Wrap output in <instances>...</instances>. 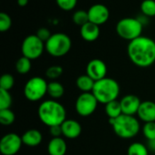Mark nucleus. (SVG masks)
Returning <instances> with one entry per match:
<instances>
[{
    "mask_svg": "<svg viewBox=\"0 0 155 155\" xmlns=\"http://www.w3.org/2000/svg\"><path fill=\"white\" fill-rule=\"evenodd\" d=\"M40 121L48 127L61 125L66 120V109L56 100H45L38 107Z\"/></svg>",
    "mask_w": 155,
    "mask_h": 155,
    "instance_id": "nucleus-2",
    "label": "nucleus"
},
{
    "mask_svg": "<svg viewBox=\"0 0 155 155\" xmlns=\"http://www.w3.org/2000/svg\"><path fill=\"white\" fill-rule=\"evenodd\" d=\"M49 155H65L67 152L66 142L62 137H54L50 140L47 145Z\"/></svg>",
    "mask_w": 155,
    "mask_h": 155,
    "instance_id": "nucleus-17",
    "label": "nucleus"
},
{
    "mask_svg": "<svg viewBox=\"0 0 155 155\" xmlns=\"http://www.w3.org/2000/svg\"><path fill=\"white\" fill-rule=\"evenodd\" d=\"M92 93L96 97L99 104H106L112 101L117 100L120 94V85L116 80L104 77L95 82Z\"/></svg>",
    "mask_w": 155,
    "mask_h": 155,
    "instance_id": "nucleus-4",
    "label": "nucleus"
},
{
    "mask_svg": "<svg viewBox=\"0 0 155 155\" xmlns=\"http://www.w3.org/2000/svg\"><path fill=\"white\" fill-rule=\"evenodd\" d=\"M109 124L112 125L114 134L123 139H132L135 137L140 130L141 125L134 115L121 114L114 119H109Z\"/></svg>",
    "mask_w": 155,
    "mask_h": 155,
    "instance_id": "nucleus-3",
    "label": "nucleus"
},
{
    "mask_svg": "<svg viewBox=\"0 0 155 155\" xmlns=\"http://www.w3.org/2000/svg\"><path fill=\"white\" fill-rule=\"evenodd\" d=\"M104 111L109 119H114L119 117L121 114H123L121 103L118 100H114L106 104L104 107Z\"/></svg>",
    "mask_w": 155,
    "mask_h": 155,
    "instance_id": "nucleus-21",
    "label": "nucleus"
},
{
    "mask_svg": "<svg viewBox=\"0 0 155 155\" xmlns=\"http://www.w3.org/2000/svg\"><path fill=\"white\" fill-rule=\"evenodd\" d=\"M47 94L54 100H57L63 97L64 94V87L57 81H52L48 83Z\"/></svg>",
    "mask_w": 155,
    "mask_h": 155,
    "instance_id": "nucleus-20",
    "label": "nucleus"
},
{
    "mask_svg": "<svg viewBox=\"0 0 155 155\" xmlns=\"http://www.w3.org/2000/svg\"><path fill=\"white\" fill-rule=\"evenodd\" d=\"M44 50H45V43L37 37L36 35H27L21 45V51L23 56L27 57L30 60H35L39 58Z\"/></svg>",
    "mask_w": 155,
    "mask_h": 155,
    "instance_id": "nucleus-8",
    "label": "nucleus"
},
{
    "mask_svg": "<svg viewBox=\"0 0 155 155\" xmlns=\"http://www.w3.org/2000/svg\"><path fill=\"white\" fill-rule=\"evenodd\" d=\"M89 22H92L97 25L105 24L110 16V11L108 7L103 4L93 5L88 9Z\"/></svg>",
    "mask_w": 155,
    "mask_h": 155,
    "instance_id": "nucleus-11",
    "label": "nucleus"
},
{
    "mask_svg": "<svg viewBox=\"0 0 155 155\" xmlns=\"http://www.w3.org/2000/svg\"><path fill=\"white\" fill-rule=\"evenodd\" d=\"M12 26V19L10 15L5 12L0 13V31L6 32Z\"/></svg>",
    "mask_w": 155,
    "mask_h": 155,
    "instance_id": "nucleus-31",
    "label": "nucleus"
},
{
    "mask_svg": "<svg viewBox=\"0 0 155 155\" xmlns=\"http://www.w3.org/2000/svg\"><path fill=\"white\" fill-rule=\"evenodd\" d=\"M49 134L53 136V138L61 137V135H63L61 125H54V126L49 127Z\"/></svg>",
    "mask_w": 155,
    "mask_h": 155,
    "instance_id": "nucleus-34",
    "label": "nucleus"
},
{
    "mask_svg": "<svg viewBox=\"0 0 155 155\" xmlns=\"http://www.w3.org/2000/svg\"><path fill=\"white\" fill-rule=\"evenodd\" d=\"M48 83L40 76L30 78L25 84L24 95L30 102H37L47 94Z\"/></svg>",
    "mask_w": 155,
    "mask_h": 155,
    "instance_id": "nucleus-7",
    "label": "nucleus"
},
{
    "mask_svg": "<svg viewBox=\"0 0 155 155\" xmlns=\"http://www.w3.org/2000/svg\"><path fill=\"white\" fill-rule=\"evenodd\" d=\"M127 155H149V150L143 143H134L129 145L127 149Z\"/></svg>",
    "mask_w": 155,
    "mask_h": 155,
    "instance_id": "nucleus-23",
    "label": "nucleus"
},
{
    "mask_svg": "<svg viewBox=\"0 0 155 155\" xmlns=\"http://www.w3.org/2000/svg\"><path fill=\"white\" fill-rule=\"evenodd\" d=\"M32 60L28 59L25 56H21L17 59L15 63V70L20 74H26L30 72L32 67Z\"/></svg>",
    "mask_w": 155,
    "mask_h": 155,
    "instance_id": "nucleus-22",
    "label": "nucleus"
},
{
    "mask_svg": "<svg viewBox=\"0 0 155 155\" xmlns=\"http://www.w3.org/2000/svg\"><path fill=\"white\" fill-rule=\"evenodd\" d=\"M73 21L75 25L79 26H83L84 25L89 22V15L88 12L85 10H77L73 14Z\"/></svg>",
    "mask_w": 155,
    "mask_h": 155,
    "instance_id": "nucleus-26",
    "label": "nucleus"
},
{
    "mask_svg": "<svg viewBox=\"0 0 155 155\" xmlns=\"http://www.w3.org/2000/svg\"><path fill=\"white\" fill-rule=\"evenodd\" d=\"M35 35H36L37 37H38L39 39H41L45 44V42H46V41L51 37V35H52L50 30H49L48 28H46V27H41V28H39V29L37 30V32H36Z\"/></svg>",
    "mask_w": 155,
    "mask_h": 155,
    "instance_id": "nucleus-33",
    "label": "nucleus"
},
{
    "mask_svg": "<svg viewBox=\"0 0 155 155\" xmlns=\"http://www.w3.org/2000/svg\"><path fill=\"white\" fill-rule=\"evenodd\" d=\"M45 51L54 57H62L68 54L72 47V41L69 35L64 33L52 34L45 42Z\"/></svg>",
    "mask_w": 155,
    "mask_h": 155,
    "instance_id": "nucleus-5",
    "label": "nucleus"
},
{
    "mask_svg": "<svg viewBox=\"0 0 155 155\" xmlns=\"http://www.w3.org/2000/svg\"><path fill=\"white\" fill-rule=\"evenodd\" d=\"M127 54L131 62L138 67H150L155 63V41L141 35L130 41L127 46Z\"/></svg>",
    "mask_w": 155,
    "mask_h": 155,
    "instance_id": "nucleus-1",
    "label": "nucleus"
},
{
    "mask_svg": "<svg viewBox=\"0 0 155 155\" xmlns=\"http://www.w3.org/2000/svg\"><path fill=\"white\" fill-rule=\"evenodd\" d=\"M63 136L67 139H76L82 134V125L79 122L73 119H66L62 124Z\"/></svg>",
    "mask_w": 155,
    "mask_h": 155,
    "instance_id": "nucleus-14",
    "label": "nucleus"
},
{
    "mask_svg": "<svg viewBox=\"0 0 155 155\" xmlns=\"http://www.w3.org/2000/svg\"><path fill=\"white\" fill-rule=\"evenodd\" d=\"M63 68L60 65H52L50 67L47 68L46 72H45V75L48 79L55 81L56 79H58L62 74H63Z\"/></svg>",
    "mask_w": 155,
    "mask_h": 155,
    "instance_id": "nucleus-29",
    "label": "nucleus"
},
{
    "mask_svg": "<svg viewBox=\"0 0 155 155\" xmlns=\"http://www.w3.org/2000/svg\"><path fill=\"white\" fill-rule=\"evenodd\" d=\"M80 34L82 38L86 42H94L98 39L100 35V27L99 25L88 22L87 24L84 25L80 28Z\"/></svg>",
    "mask_w": 155,
    "mask_h": 155,
    "instance_id": "nucleus-16",
    "label": "nucleus"
},
{
    "mask_svg": "<svg viewBox=\"0 0 155 155\" xmlns=\"http://www.w3.org/2000/svg\"><path fill=\"white\" fill-rule=\"evenodd\" d=\"M107 66L105 63L98 58L91 60L86 65V74L95 82L106 77Z\"/></svg>",
    "mask_w": 155,
    "mask_h": 155,
    "instance_id": "nucleus-12",
    "label": "nucleus"
},
{
    "mask_svg": "<svg viewBox=\"0 0 155 155\" xmlns=\"http://www.w3.org/2000/svg\"><path fill=\"white\" fill-rule=\"evenodd\" d=\"M29 0H17V4L19 6L21 7H24V6H26L27 4H28Z\"/></svg>",
    "mask_w": 155,
    "mask_h": 155,
    "instance_id": "nucleus-36",
    "label": "nucleus"
},
{
    "mask_svg": "<svg viewBox=\"0 0 155 155\" xmlns=\"http://www.w3.org/2000/svg\"><path fill=\"white\" fill-rule=\"evenodd\" d=\"M120 103H121L122 111L124 114L134 115V114H137L139 107L142 104V101L137 95L127 94L120 100Z\"/></svg>",
    "mask_w": 155,
    "mask_h": 155,
    "instance_id": "nucleus-13",
    "label": "nucleus"
},
{
    "mask_svg": "<svg viewBox=\"0 0 155 155\" xmlns=\"http://www.w3.org/2000/svg\"><path fill=\"white\" fill-rule=\"evenodd\" d=\"M98 100L91 93H82L75 101V111L77 114L83 117H87L92 115L97 109Z\"/></svg>",
    "mask_w": 155,
    "mask_h": 155,
    "instance_id": "nucleus-9",
    "label": "nucleus"
},
{
    "mask_svg": "<svg viewBox=\"0 0 155 155\" xmlns=\"http://www.w3.org/2000/svg\"><path fill=\"white\" fill-rule=\"evenodd\" d=\"M22 144V137L15 133H9L0 141V153L3 155H15L20 151Z\"/></svg>",
    "mask_w": 155,
    "mask_h": 155,
    "instance_id": "nucleus-10",
    "label": "nucleus"
},
{
    "mask_svg": "<svg viewBox=\"0 0 155 155\" xmlns=\"http://www.w3.org/2000/svg\"><path fill=\"white\" fill-rule=\"evenodd\" d=\"M137 115L143 123L155 122V103L153 101L142 102Z\"/></svg>",
    "mask_w": 155,
    "mask_h": 155,
    "instance_id": "nucleus-15",
    "label": "nucleus"
},
{
    "mask_svg": "<svg viewBox=\"0 0 155 155\" xmlns=\"http://www.w3.org/2000/svg\"><path fill=\"white\" fill-rule=\"evenodd\" d=\"M147 148L149 151L151 152H154L155 153V139L153 140H148V143H147Z\"/></svg>",
    "mask_w": 155,
    "mask_h": 155,
    "instance_id": "nucleus-35",
    "label": "nucleus"
},
{
    "mask_svg": "<svg viewBox=\"0 0 155 155\" xmlns=\"http://www.w3.org/2000/svg\"><path fill=\"white\" fill-rule=\"evenodd\" d=\"M15 84V78L10 74H5L0 78V89L9 91Z\"/></svg>",
    "mask_w": 155,
    "mask_h": 155,
    "instance_id": "nucleus-28",
    "label": "nucleus"
},
{
    "mask_svg": "<svg viewBox=\"0 0 155 155\" xmlns=\"http://www.w3.org/2000/svg\"><path fill=\"white\" fill-rule=\"evenodd\" d=\"M12 104V96L9 91L0 89V110L10 109Z\"/></svg>",
    "mask_w": 155,
    "mask_h": 155,
    "instance_id": "nucleus-27",
    "label": "nucleus"
},
{
    "mask_svg": "<svg viewBox=\"0 0 155 155\" xmlns=\"http://www.w3.org/2000/svg\"><path fill=\"white\" fill-rule=\"evenodd\" d=\"M55 2L59 8L64 11H71L77 5V0H55Z\"/></svg>",
    "mask_w": 155,
    "mask_h": 155,
    "instance_id": "nucleus-32",
    "label": "nucleus"
},
{
    "mask_svg": "<svg viewBox=\"0 0 155 155\" xmlns=\"http://www.w3.org/2000/svg\"><path fill=\"white\" fill-rule=\"evenodd\" d=\"M23 143L29 147L38 146L43 141V135L40 131L36 129H30L24 133L22 135Z\"/></svg>",
    "mask_w": 155,
    "mask_h": 155,
    "instance_id": "nucleus-18",
    "label": "nucleus"
},
{
    "mask_svg": "<svg viewBox=\"0 0 155 155\" xmlns=\"http://www.w3.org/2000/svg\"><path fill=\"white\" fill-rule=\"evenodd\" d=\"M115 28L117 35L121 38L133 41L142 35L143 25L138 18L125 17L118 21Z\"/></svg>",
    "mask_w": 155,
    "mask_h": 155,
    "instance_id": "nucleus-6",
    "label": "nucleus"
},
{
    "mask_svg": "<svg viewBox=\"0 0 155 155\" xmlns=\"http://www.w3.org/2000/svg\"><path fill=\"white\" fill-rule=\"evenodd\" d=\"M142 132L147 141L155 139V122L144 123L142 128Z\"/></svg>",
    "mask_w": 155,
    "mask_h": 155,
    "instance_id": "nucleus-30",
    "label": "nucleus"
},
{
    "mask_svg": "<svg viewBox=\"0 0 155 155\" xmlns=\"http://www.w3.org/2000/svg\"><path fill=\"white\" fill-rule=\"evenodd\" d=\"M95 81L87 74L80 75L76 79V86L82 93H91L94 89Z\"/></svg>",
    "mask_w": 155,
    "mask_h": 155,
    "instance_id": "nucleus-19",
    "label": "nucleus"
},
{
    "mask_svg": "<svg viewBox=\"0 0 155 155\" xmlns=\"http://www.w3.org/2000/svg\"><path fill=\"white\" fill-rule=\"evenodd\" d=\"M142 13L148 17H155V0H143L141 4Z\"/></svg>",
    "mask_w": 155,
    "mask_h": 155,
    "instance_id": "nucleus-25",
    "label": "nucleus"
},
{
    "mask_svg": "<svg viewBox=\"0 0 155 155\" xmlns=\"http://www.w3.org/2000/svg\"><path fill=\"white\" fill-rule=\"evenodd\" d=\"M15 120V115L11 109L0 110V124L5 126L11 125Z\"/></svg>",
    "mask_w": 155,
    "mask_h": 155,
    "instance_id": "nucleus-24",
    "label": "nucleus"
}]
</instances>
